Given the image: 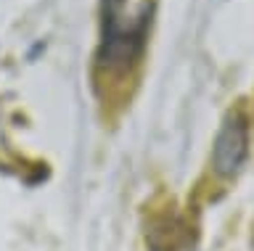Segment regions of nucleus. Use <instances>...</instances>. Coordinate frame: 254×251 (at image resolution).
<instances>
[{"instance_id":"nucleus-2","label":"nucleus","mask_w":254,"mask_h":251,"mask_svg":"<svg viewBox=\"0 0 254 251\" xmlns=\"http://www.w3.org/2000/svg\"><path fill=\"white\" fill-rule=\"evenodd\" d=\"M249 156V119L241 108L230 111L222 119V127L214 138L212 167L220 177H233Z\"/></svg>"},{"instance_id":"nucleus-1","label":"nucleus","mask_w":254,"mask_h":251,"mask_svg":"<svg viewBox=\"0 0 254 251\" xmlns=\"http://www.w3.org/2000/svg\"><path fill=\"white\" fill-rule=\"evenodd\" d=\"M151 16V0H101V43L95 50V72L103 80H122L140 64Z\"/></svg>"}]
</instances>
